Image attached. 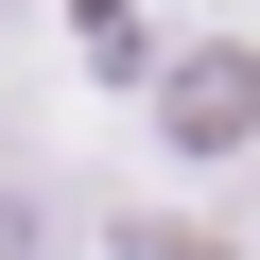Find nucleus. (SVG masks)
Listing matches in <instances>:
<instances>
[{"label":"nucleus","instance_id":"f257e3e1","mask_svg":"<svg viewBox=\"0 0 260 260\" xmlns=\"http://www.w3.org/2000/svg\"><path fill=\"white\" fill-rule=\"evenodd\" d=\"M174 121H191V156H225V139H243V70L191 52V70H174Z\"/></svg>","mask_w":260,"mask_h":260},{"label":"nucleus","instance_id":"f03ea898","mask_svg":"<svg viewBox=\"0 0 260 260\" xmlns=\"http://www.w3.org/2000/svg\"><path fill=\"white\" fill-rule=\"evenodd\" d=\"M0 260H52V208H18V191H0Z\"/></svg>","mask_w":260,"mask_h":260}]
</instances>
